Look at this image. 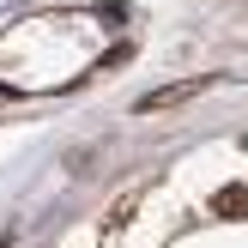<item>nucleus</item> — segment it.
I'll return each instance as SVG.
<instances>
[{
    "mask_svg": "<svg viewBox=\"0 0 248 248\" xmlns=\"http://www.w3.org/2000/svg\"><path fill=\"white\" fill-rule=\"evenodd\" d=\"M97 18H103V24H121V18H127V6H121V0H103V6H97Z\"/></svg>",
    "mask_w": 248,
    "mask_h": 248,
    "instance_id": "obj_3",
    "label": "nucleus"
},
{
    "mask_svg": "<svg viewBox=\"0 0 248 248\" xmlns=\"http://www.w3.org/2000/svg\"><path fill=\"white\" fill-rule=\"evenodd\" d=\"M212 91V73H200V79H176V85H152V91L140 97V115H157V109H176V103H188V97H206Z\"/></svg>",
    "mask_w": 248,
    "mask_h": 248,
    "instance_id": "obj_1",
    "label": "nucleus"
},
{
    "mask_svg": "<svg viewBox=\"0 0 248 248\" xmlns=\"http://www.w3.org/2000/svg\"><path fill=\"white\" fill-rule=\"evenodd\" d=\"M212 212H218V218H248V188H218Z\"/></svg>",
    "mask_w": 248,
    "mask_h": 248,
    "instance_id": "obj_2",
    "label": "nucleus"
}]
</instances>
